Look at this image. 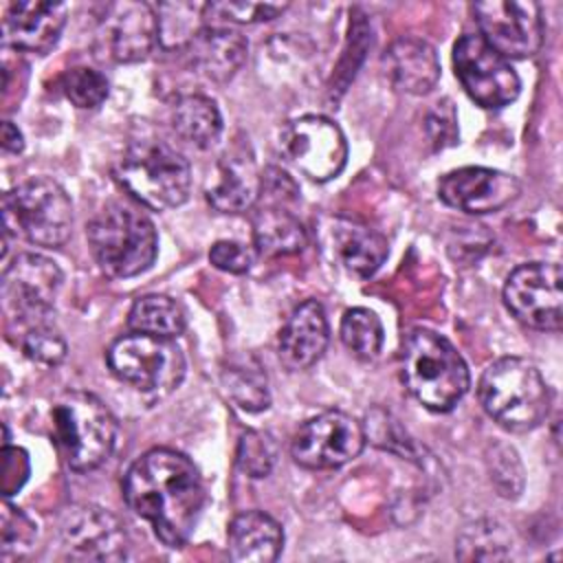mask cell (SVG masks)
<instances>
[{
  "mask_svg": "<svg viewBox=\"0 0 563 563\" xmlns=\"http://www.w3.org/2000/svg\"><path fill=\"white\" fill-rule=\"evenodd\" d=\"M156 44L158 15L152 4L136 0L106 4L95 31V53L99 59L117 64L141 62Z\"/></svg>",
  "mask_w": 563,
  "mask_h": 563,
  "instance_id": "13",
  "label": "cell"
},
{
  "mask_svg": "<svg viewBox=\"0 0 563 563\" xmlns=\"http://www.w3.org/2000/svg\"><path fill=\"white\" fill-rule=\"evenodd\" d=\"M209 262L231 275H242L249 273L251 264H253V255L251 251L233 240H218L211 251H209Z\"/></svg>",
  "mask_w": 563,
  "mask_h": 563,
  "instance_id": "39",
  "label": "cell"
},
{
  "mask_svg": "<svg viewBox=\"0 0 563 563\" xmlns=\"http://www.w3.org/2000/svg\"><path fill=\"white\" fill-rule=\"evenodd\" d=\"M383 64L391 84L407 95H427L440 79L435 48L420 37H400L389 44Z\"/></svg>",
  "mask_w": 563,
  "mask_h": 563,
  "instance_id": "22",
  "label": "cell"
},
{
  "mask_svg": "<svg viewBox=\"0 0 563 563\" xmlns=\"http://www.w3.org/2000/svg\"><path fill=\"white\" fill-rule=\"evenodd\" d=\"M106 361L119 380L152 396L174 391L183 383L187 367L174 339L141 332L119 336L108 347Z\"/></svg>",
  "mask_w": 563,
  "mask_h": 563,
  "instance_id": "8",
  "label": "cell"
},
{
  "mask_svg": "<svg viewBox=\"0 0 563 563\" xmlns=\"http://www.w3.org/2000/svg\"><path fill=\"white\" fill-rule=\"evenodd\" d=\"M90 253L112 279L145 273L158 253L154 222L139 209L121 202L106 205L86 229Z\"/></svg>",
  "mask_w": 563,
  "mask_h": 563,
  "instance_id": "4",
  "label": "cell"
},
{
  "mask_svg": "<svg viewBox=\"0 0 563 563\" xmlns=\"http://www.w3.org/2000/svg\"><path fill=\"white\" fill-rule=\"evenodd\" d=\"M282 545V526L262 510L235 515L227 532L229 556L238 563H271L279 556Z\"/></svg>",
  "mask_w": 563,
  "mask_h": 563,
  "instance_id": "23",
  "label": "cell"
},
{
  "mask_svg": "<svg viewBox=\"0 0 563 563\" xmlns=\"http://www.w3.org/2000/svg\"><path fill=\"white\" fill-rule=\"evenodd\" d=\"M343 345L361 361H372L383 350V323L369 308L345 310L339 328Z\"/></svg>",
  "mask_w": 563,
  "mask_h": 563,
  "instance_id": "29",
  "label": "cell"
},
{
  "mask_svg": "<svg viewBox=\"0 0 563 563\" xmlns=\"http://www.w3.org/2000/svg\"><path fill=\"white\" fill-rule=\"evenodd\" d=\"M486 462L497 493L508 499L519 497L523 490V466L517 451L508 444H493Z\"/></svg>",
  "mask_w": 563,
  "mask_h": 563,
  "instance_id": "34",
  "label": "cell"
},
{
  "mask_svg": "<svg viewBox=\"0 0 563 563\" xmlns=\"http://www.w3.org/2000/svg\"><path fill=\"white\" fill-rule=\"evenodd\" d=\"M328 341L330 328L323 306L317 299H306L290 312L279 330L277 354L286 369L301 372L323 356Z\"/></svg>",
  "mask_w": 563,
  "mask_h": 563,
  "instance_id": "19",
  "label": "cell"
},
{
  "mask_svg": "<svg viewBox=\"0 0 563 563\" xmlns=\"http://www.w3.org/2000/svg\"><path fill=\"white\" fill-rule=\"evenodd\" d=\"M519 194L521 185L512 174L490 167H460L438 183V196L444 205L473 216L495 213Z\"/></svg>",
  "mask_w": 563,
  "mask_h": 563,
  "instance_id": "17",
  "label": "cell"
},
{
  "mask_svg": "<svg viewBox=\"0 0 563 563\" xmlns=\"http://www.w3.org/2000/svg\"><path fill=\"white\" fill-rule=\"evenodd\" d=\"M477 396L484 411L497 424L515 433L539 427L552 402L550 387L541 372L521 356L493 361L479 376Z\"/></svg>",
  "mask_w": 563,
  "mask_h": 563,
  "instance_id": "3",
  "label": "cell"
},
{
  "mask_svg": "<svg viewBox=\"0 0 563 563\" xmlns=\"http://www.w3.org/2000/svg\"><path fill=\"white\" fill-rule=\"evenodd\" d=\"M114 174L134 200L154 211L180 207L191 191L189 163L158 139L132 141L123 150Z\"/></svg>",
  "mask_w": 563,
  "mask_h": 563,
  "instance_id": "5",
  "label": "cell"
},
{
  "mask_svg": "<svg viewBox=\"0 0 563 563\" xmlns=\"http://www.w3.org/2000/svg\"><path fill=\"white\" fill-rule=\"evenodd\" d=\"M0 534H2V556H9V554L22 556L35 539V526L20 508L11 506L9 499H4Z\"/></svg>",
  "mask_w": 563,
  "mask_h": 563,
  "instance_id": "37",
  "label": "cell"
},
{
  "mask_svg": "<svg viewBox=\"0 0 563 563\" xmlns=\"http://www.w3.org/2000/svg\"><path fill=\"white\" fill-rule=\"evenodd\" d=\"M222 385L229 398L244 411L255 413L271 405L266 372L251 354L235 356L222 367Z\"/></svg>",
  "mask_w": 563,
  "mask_h": 563,
  "instance_id": "27",
  "label": "cell"
},
{
  "mask_svg": "<svg viewBox=\"0 0 563 563\" xmlns=\"http://www.w3.org/2000/svg\"><path fill=\"white\" fill-rule=\"evenodd\" d=\"M62 88H64V95L70 99V103H75L77 108H97L108 97L106 75L88 66L70 68L64 75Z\"/></svg>",
  "mask_w": 563,
  "mask_h": 563,
  "instance_id": "35",
  "label": "cell"
},
{
  "mask_svg": "<svg viewBox=\"0 0 563 563\" xmlns=\"http://www.w3.org/2000/svg\"><path fill=\"white\" fill-rule=\"evenodd\" d=\"M453 68L466 95L482 108H504L519 97L521 81L512 64L479 35L466 33L455 42Z\"/></svg>",
  "mask_w": 563,
  "mask_h": 563,
  "instance_id": "11",
  "label": "cell"
},
{
  "mask_svg": "<svg viewBox=\"0 0 563 563\" xmlns=\"http://www.w3.org/2000/svg\"><path fill=\"white\" fill-rule=\"evenodd\" d=\"M64 275L59 266L40 253H20L4 266L0 282L2 310L9 323L20 328L42 323L51 314Z\"/></svg>",
  "mask_w": 563,
  "mask_h": 563,
  "instance_id": "9",
  "label": "cell"
},
{
  "mask_svg": "<svg viewBox=\"0 0 563 563\" xmlns=\"http://www.w3.org/2000/svg\"><path fill=\"white\" fill-rule=\"evenodd\" d=\"M205 196L209 205L222 213H242L253 209L262 196V174L253 154L244 147L222 154Z\"/></svg>",
  "mask_w": 563,
  "mask_h": 563,
  "instance_id": "20",
  "label": "cell"
},
{
  "mask_svg": "<svg viewBox=\"0 0 563 563\" xmlns=\"http://www.w3.org/2000/svg\"><path fill=\"white\" fill-rule=\"evenodd\" d=\"M62 548L75 561H121L128 556L125 526L108 510L79 504L64 512L59 523Z\"/></svg>",
  "mask_w": 563,
  "mask_h": 563,
  "instance_id": "16",
  "label": "cell"
},
{
  "mask_svg": "<svg viewBox=\"0 0 563 563\" xmlns=\"http://www.w3.org/2000/svg\"><path fill=\"white\" fill-rule=\"evenodd\" d=\"M246 51L249 44L240 31L216 24H205L185 46L194 70L211 81H229L244 64Z\"/></svg>",
  "mask_w": 563,
  "mask_h": 563,
  "instance_id": "21",
  "label": "cell"
},
{
  "mask_svg": "<svg viewBox=\"0 0 563 563\" xmlns=\"http://www.w3.org/2000/svg\"><path fill=\"white\" fill-rule=\"evenodd\" d=\"M427 134L435 150H444L457 143V112L451 99L433 103V108L427 112Z\"/></svg>",
  "mask_w": 563,
  "mask_h": 563,
  "instance_id": "38",
  "label": "cell"
},
{
  "mask_svg": "<svg viewBox=\"0 0 563 563\" xmlns=\"http://www.w3.org/2000/svg\"><path fill=\"white\" fill-rule=\"evenodd\" d=\"M2 220L7 233L55 249L70 238L73 202L59 183L35 176L2 196Z\"/></svg>",
  "mask_w": 563,
  "mask_h": 563,
  "instance_id": "7",
  "label": "cell"
},
{
  "mask_svg": "<svg viewBox=\"0 0 563 563\" xmlns=\"http://www.w3.org/2000/svg\"><path fill=\"white\" fill-rule=\"evenodd\" d=\"M22 147H24V139H22L20 130L11 121H4L2 123V150L18 154V152H22Z\"/></svg>",
  "mask_w": 563,
  "mask_h": 563,
  "instance_id": "40",
  "label": "cell"
},
{
  "mask_svg": "<svg viewBox=\"0 0 563 563\" xmlns=\"http://www.w3.org/2000/svg\"><path fill=\"white\" fill-rule=\"evenodd\" d=\"M123 497L167 548H183L202 512L205 486L187 455L156 446L128 468Z\"/></svg>",
  "mask_w": 563,
  "mask_h": 563,
  "instance_id": "1",
  "label": "cell"
},
{
  "mask_svg": "<svg viewBox=\"0 0 563 563\" xmlns=\"http://www.w3.org/2000/svg\"><path fill=\"white\" fill-rule=\"evenodd\" d=\"M174 132L189 145L207 150L222 134V114L213 99L189 92L176 99L169 114Z\"/></svg>",
  "mask_w": 563,
  "mask_h": 563,
  "instance_id": "26",
  "label": "cell"
},
{
  "mask_svg": "<svg viewBox=\"0 0 563 563\" xmlns=\"http://www.w3.org/2000/svg\"><path fill=\"white\" fill-rule=\"evenodd\" d=\"M68 7L51 0H18L11 2L2 18L4 42L20 51H51L66 24Z\"/></svg>",
  "mask_w": 563,
  "mask_h": 563,
  "instance_id": "18",
  "label": "cell"
},
{
  "mask_svg": "<svg viewBox=\"0 0 563 563\" xmlns=\"http://www.w3.org/2000/svg\"><path fill=\"white\" fill-rule=\"evenodd\" d=\"M402 383L422 407L444 413L464 398L471 374L449 339L433 330L416 328L402 345Z\"/></svg>",
  "mask_w": 563,
  "mask_h": 563,
  "instance_id": "2",
  "label": "cell"
},
{
  "mask_svg": "<svg viewBox=\"0 0 563 563\" xmlns=\"http://www.w3.org/2000/svg\"><path fill=\"white\" fill-rule=\"evenodd\" d=\"M253 244L260 255L279 257L301 253L308 244V233L299 218L279 202L260 205L253 211Z\"/></svg>",
  "mask_w": 563,
  "mask_h": 563,
  "instance_id": "25",
  "label": "cell"
},
{
  "mask_svg": "<svg viewBox=\"0 0 563 563\" xmlns=\"http://www.w3.org/2000/svg\"><path fill=\"white\" fill-rule=\"evenodd\" d=\"M284 156L310 180L325 183L341 174L347 161V141L341 128L321 114L288 121L279 134Z\"/></svg>",
  "mask_w": 563,
  "mask_h": 563,
  "instance_id": "10",
  "label": "cell"
},
{
  "mask_svg": "<svg viewBox=\"0 0 563 563\" xmlns=\"http://www.w3.org/2000/svg\"><path fill=\"white\" fill-rule=\"evenodd\" d=\"M561 268L554 262L517 266L504 284L506 308L528 328L556 332L561 328Z\"/></svg>",
  "mask_w": 563,
  "mask_h": 563,
  "instance_id": "15",
  "label": "cell"
},
{
  "mask_svg": "<svg viewBox=\"0 0 563 563\" xmlns=\"http://www.w3.org/2000/svg\"><path fill=\"white\" fill-rule=\"evenodd\" d=\"M363 424L345 411H323L301 424L292 438V457L312 471L339 468L352 462L365 446Z\"/></svg>",
  "mask_w": 563,
  "mask_h": 563,
  "instance_id": "14",
  "label": "cell"
},
{
  "mask_svg": "<svg viewBox=\"0 0 563 563\" xmlns=\"http://www.w3.org/2000/svg\"><path fill=\"white\" fill-rule=\"evenodd\" d=\"M130 332L176 339L185 330V314L180 306L165 295H143L128 312Z\"/></svg>",
  "mask_w": 563,
  "mask_h": 563,
  "instance_id": "28",
  "label": "cell"
},
{
  "mask_svg": "<svg viewBox=\"0 0 563 563\" xmlns=\"http://www.w3.org/2000/svg\"><path fill=\"white\" fill-rule=\"evenodd\" d=\"M510 539L495 521H477L457 539V556L464 561H497L508 556Z\"/></svg>",
  "mask_w": 563,
  "mask_h": 563,
  "instance_id": "31",
  "label": "cell"
},
{
  "mask_svg": "<svg viewBox=\"0 0 563 563\" xmlns=\"http://www.w3.org/2000/svg\"><path fill=\"white\" fill-rule=\"evenodd\" d=\"M479 37L506 59H526L543 44L541 7L532 0H488L471 7Z\"/></svg>",
  "mask_w": 563,
  "mask_h": 563,
  "instance_id": "12",
  "label": "cell"
},
{
  "mask_svg": "<svg viewBox=\"0 0 563 563\" xmlns=\"http://www.w3.org/2000/svg\"><path fill=\"white\" fill-rule=\"evenodd\" d=\"M53 431L66 464L86 473L101 466L117 438V424L110 409L88 391H66L51 409Z\"/></svg>",
  "mask_w": 563,
  "mask_h": 563,
  "instance_id": "6",
  "label": "cell"
},
{
  "mask_svg": "<svg viewBox=\"0 0 563 563\" xmlns=\"http://www.w3.org/2000/svg\"><path fill=\"white\" fill-rule=\"evenodd\" d=\"M158 44L165 48L185 51V46L194 40V35L205 26V4L176 2V4H158Z\"/></svg>",
  "mask_w": 563,
  "mask_h": 563,
  "instance_id": "30",
  "label": "cell"
},
{
  "mask_svg": "<svg viewBox=\"0 0 563 563\" xmlns=\"http://www.w3.org/2000/svg\"><path fill=\"white\" fill-rule=\"evenodd\" d=\"M286 9V4L271 2H211L205 4L207 24L229 26L233 24H253L262 20H273Z\"/></svg>",
  "mask_w": 563,
  "mask_h": 563,
  "instance_id": "32",
  "label": "cell"
},
{
  "mask_svg": "<svg viewBox=\"0 0 563 563\" xmlns=\"http://www.w3.org/2000/svg\"><path fill=\"white\" fill-rule=\"evenodd\" d=\"M238 466L249 477H266L275 462V446L262 431H246L238 442Z\"/></svg>",
  "mask_w": 563,
  "mask_h": 563,
  "instance_id": "36",
  "label": "cell"
},
{
  "mask_svg": "<svg viewBox=\"0 0 563 563\" xmlns=\"http://www.w3.org/2000/svg\"><path fill=\"white\" fill-rule=\"evenodd\" d=\"M20 347L31 361L48 365V367L59 365L66 358L64 336L53 325H48L46 321L22 328Z\"/></svg>",
  "mask_w": 563,
  "mask_h": 563,
  "instance_id": "33",
  "label": "cell"
},
{
  "mask_svg": "<svg viewBox=\"0 0 563 563\" xmlns=\"http://www.w3.org/2000/svg\"><path fill=\"white\" fill-rule=\"evenodd\" d=\"M330 249L336 262L356 277H372L387 257V240L354 220H334L328 231Z\"/></svg>",
  "mask_w": 563,
  "mask_h": 563,
  "instance_id": "24",
  "label": "cell"
}]
</instances>
